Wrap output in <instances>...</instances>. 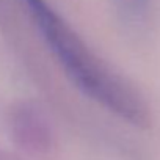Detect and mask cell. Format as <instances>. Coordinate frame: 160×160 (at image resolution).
Masks as SVG:
<instances>
[{
	"instance_id": "6da1fadb",
	"label": "cell",
	"mask_w": 160,
	"mask_h": 160,
	"mask_svg": "<svg viewBox=\"0 0 160 160\" xmlns=\"http://www.w3.org/2000/svg\"><path fill=\"white\" fill-rule=\"evenodd\" d=\"M50 52L85 96L132 126L148 127L149 107L140 91L101 60L46 0H24Z\"/></svg>"
},
{
	"instance_id": "7a4b0ae2",
	"label": "cell",
	"mask_w": 160,
	"mask_h": 160,
	"mask_svg": "<svg viewBox=\"0 0 160 160\" xmlns=\"http://www.w3.org/2000/svg\"><path fill=\"white\" fill-rule=\"evenodd\" d=\"M115 3L126 19H138L146 10L148 0H115Z\"/></svg>"
}]
</instances>
